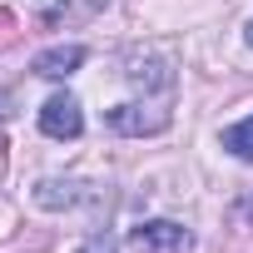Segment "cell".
<instances>
[{"label":"cell","mask_w":253,"mask_h":253,"mask_svg":"<svg viewBox=\"0 0 253 253\" xmlns=\"http://www.w3.org/2000/svg\"><path fill=\"white\" fill-rule=\"evenodd\" d=\"M129 243L139 253H189L194 248V233L184 223H174V218H149V223H139L129 233Z\"/></svg>","instance_id":"6da1fadb"},{"label":"cell","mask_w":253,"mask_h":253,"mask_svg":"<svg viewBox=\"0 0 253 253\" xmlns=\"http://www.w3.org/2000/svg\"><path fill=\"white\" fill-rule=\"evenodd\" d=\"M40 129L50 139H80L84 134V109H80V99L70 89H60V94H50L40 104Z\"/></svg>","instance_id":"7a4b0ae2"},{"label":"cell","mask_w":253,"mask_h":253,"mask_svg":"<svg viewBox=\"0 0 253 253\" xmlns=\"http://www.w3.org/2000/svg\"><path fill=\"white\" fill-rule=\"evenodd\" d=\"M104 124L114 134H164L169 129V114L164 109H149V104H114L104 114Z\"/></svg>","instance_id":"3957f363"},{"label":"cell","mask_w":253,"mask_h":253,"mask_svg":"<svg viewBox=\"0 0 253 253\" xmlns=\"http://www.w3.org/2000/svg\"><path fill=\"white\" fill-rule=\"evenodd\" d=\"M129 84L134 89H144V94H169L174 89V70L159 60V55H129Z\"/></svg>","instance_id":"277c9868"},{"label":"cell","mask_w":253,"mask_h":253,"mask_svg":"<svg viewBox=\"0 0 253 253\" xmlns=\"http://www.w3.org/2000/svg\"><path fill=\"white\" fill-rule=\"evenodd\" d=\"M80 65H84V45H55V50L35 55V75H45V80H65Z\"/></svg>","instance_id":"5b68a950"},{"label":"cell","mask_w":253,"mask_h":253,"mask_svg":"<svg viewBox=\"0 0 253 253\" xmlns=\"http://www.w3.org/2000/svg\"><path fill=\"white\" fill-rule=\"evenodd\" d=\"M223 149H228L233 159L253 164V114H248V119H238V124H228V129H223Z\"/></svg>","instance_id":"8992f818"},{"label":"cell","mask_w":253,"mask_h":253,"mask_svg":"<svg viewBox=\"0 0 253 253\" xmlns=\"http://www.w3.org/2000/svg\"><path fill=\"white\" fill-rule=\"evenodd\" d=\"M80 253H114V238H109V233H99V238H89Z\"/></svg>","instance_id":"52a82bcc"},{"label":"cell","mask_w":253,"mask_h":253,"mask_svg":"<svg viewBox=\"0 0 253 253\" xmlns=\"http://www.w3.org/2000/svg\"><path fill=\"white\" fill-rule=\"evenodd\" d=\"M109 0H80V10H104Z\"/></svg>","instance_id":"ba28073f"},{"label":"cell","mask_w":253,"mask_h":253,"mask_svg":"<svg viewBox=\"0 0 253 253\" xmlns=\"http://www.w3.org/2000/svg\"><path fill=\"white\" fill-rule=\"evenodd\" d=\"M248 45H253V20H248Z\"/></svg>","instance_id":"9c48e42d"}]
</instances>
